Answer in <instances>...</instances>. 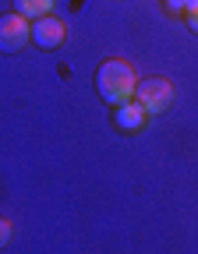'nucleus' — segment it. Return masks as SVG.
<instances>
[{"label":"nucleus","instance_id":"1","mask_svg":"<svg viewBox=\"0 0 198 254\" xmlns=\"http://www.w3.org/2000/svg\"><path fill=\"white\" fill-rule=\"evenodd\" d=\"M135 67H131L127 60H106L103 67L96 71V92H99V99L110 103V106H120L127 103L131 95H135Z\"/></svg>","mask_w":198,"mask_h":254},{"label":"nucleus","instance_id":"2","mask_svg":"<svg viewBox=\"0 0 198 254\" xmlns=\"http://www.w3.org/2000/svg\"><path fill=\"white\" fill-rule=\"evenodd\" d=\"M135 99L145 106V113H163L174 103V85L167 78H145L135 85Z\"/></svg>","mask_w":198,"mask_h":254},{"label":"nucleus","instance_id":"3","mask_svg":"<svg viewBox=\"0 0 198 254\" xmlns=\"http://www.w3.org/2000/svg\"><path fill=\"white\" fill-rule=\"evenodd\" d=\"M32 36V25L25 14H0V53H18Z\"/></svg>","mask_w":198,"mask_h":254},{"label":"nucleus","instance_id":"4","mask_svg":"<svg viewBox=\"0 0 198 254\" xmlns=\"http://www.w3.org/2000/svg\"><path fill=\"white\" fill-rule=\"evenodd\" d=\"M64 36H68V28H64V21L53 18V14H43V18L32 21V43L39 50H57L64 43Z\"/></svg>","mask_w":198,"mask_h":254},{"label":"nucleus","instance_id":"5","mask_svg":"<svg viewBox=\"0 0 198 254\" xmlns=\"http://www.w3.org/2000/svg\"><path fill=\"white\" fill-rule=\"evenodd\" d=\"M145 117H149V113H145V106H142L138 99H135V103L127 99V103L117 106V127H120V131H138V127L145 124Z\"/></svg>","mask_w":198,"mask_h":254},{"label":"nucleus","instance_id":"6","mask_svg":"<svg viewBox=\"0 0 198 254\" xmlns=\"http://www.w3.org/2000/svg\"><path fill=\"white\" fill-rule=\"evenodd\" d=\"M50 7H53V0H14V11L25 18H43V14H50Z\"/></svg>","mask_w":198,"mask_h":254},{"label":"nucleus","instance_id":"7","mask_svg":"<svg viewBox=\"0 0 198 254\" xmlns=\"http://www.w3.org/2000/svg\"><path fill=\"white\" fill-rule=\"evenodd\" d=\"M184 14H188V28H191V32H198V0H191Z\"/></svg>","mask_w":198,"mask_h":254},{"label":"nucleus","instance_id":"8","mask_svg":"<svg viewBox=\"0 0 198 254\" xmlns=\"http://www.w3.org/2000/svg\"><path fill=\"white\" fill-rule=\"evenodd\" d=\"M7 240H11V222H7V219H0V247H4Z\"/></svg>","mask_w":198,"mask_h":254},{"label":"nucleus","instance_id":"9","mask_svg":"<svg viewBox=\"0 0 198 254\" xmlns=\"http://www.w3.org/2000/svg\"><path fill=\"white\" fill-rule=\"evenodd\" d=\"M163 4H167V11H188L191 0H163Z\"/></svg>","mask_w":198,"mask_h":254}]
</instances>
